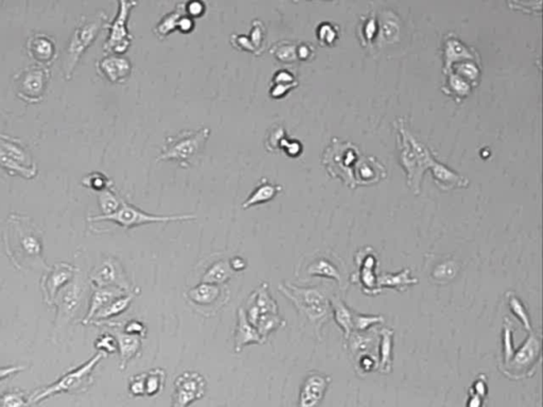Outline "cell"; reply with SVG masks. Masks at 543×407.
Wrapping results in <instances>:
<instances>
[{
    "mask_svg": "<svg viewBox=\"0 0 543 407\" xmlns=\"http://www.w3.org/2000/svg\"><path fill=\"white\" fill-rule=\"evenodd\" d=\"M3 234L8 256L19 269L42 265L49 269L43 259L42 232L30 218L12 213Z\"/></svg>",
    "mask_w": 543,
    "mask_h": 407,
    "instance_id": "obj_1",
    "label": "cell"
},
{
    "mask_svg": "<svg viewBox=\"0 0 543 407\" xmlns=\"http://www.w3.org/2000/svg\"><path fill=\"white\" fill-rule=\"evenodd\" d=\"M108 23V17L104 11H97L81 17L63 50L62 69L65 79H71L81 56L95 42L101 29L104 28Z\"/></svg>",
    "mask_w": 543,
    "mask_h": 407,
    "instance_id": "obj_2",
    "label": "cell"
},
{
    "mask_svg": "<svg viewBox=\"0 0 543 407\" xmlns=\"http://www.w3.org/2000/svg\"><path fill=\"white\" fill-rule=\"evenodd\" d=\"M209 135L210 129L202 127L197 131L185 130L176 136H169L156 160H174L182 168H190L199 162Z\"/></svg>",
    "mask_w": 543,
    "mask_h": 407,
    "instance_id": "obj_3",
    "label": "cell"
},
{
    "mask_svg": "<svg viewBox=\"0 0 543 407\" xmlns=\"http://www.w3.org/2000/svg\"><path fill=\"white\" fill-rule=\"evenodd\" d=\"M398 130L401 134V162L407 172L409 186L418 195L422 173L426 169L431 168L435 160L431 151L405 127L403 120H398Z\"/></svg>",
    "mask_w": 543,
    "mask_h": 407,
    "instance_id": "obj_4",
    "label": "cell"
},
{
    "mask_svg": "<svg viewBox=\"0 0 543 407\" xmlns=\"http://www.w3.org/2000/svg\"><path fill=\"white\" fill-rule=\"evenodd\" d=\"M104 356L106 354L98 352L80 367L68 371L49 386L36 391L34 395L29 397V404L30 406L38 404L40 401L58 393H80L87 391L93 383V372Z\"/></svg>",
    "mask_w": 543,
    "mask_h": 407,
    "instance_id": "obj_5",
    "label": "cell"
},
{
    "mask_svg": "<svg viewBox=\"0 0 543 407\" xmlns=\"http://www.w3.org/2000/svg\"><path fill=\"white\" fill-rule=\"evenodd\" d=\"M279 292L295 306L300 313L313 323L325 321L329 311V304L321 291L315 288H298L285 282L278 286Z\"/></svg>",
    "mask_w": 543,
    "mask_h": 407,
    "instance_id": "obj_6",
    "label": "cell"
},
{
    "mask_svg": "<svg viewBox=\"0 0 543 407\" xmlns=\"http://www.w3.org/2000/svg\"><path fill=\"white\" fill-rule=\"evenodd\" d=\"M0 166L8 173L19 174L33 178L38 173V166L30 151L21 139L0 133Z\"/></svg>",
    "mask_w": 543,
    "mask_h": 407,
    "instance_id": "obj_7",
    "label": "cell"
},
{
    "mask_svg": "<svg viewBox=\"0 0 543 407\" xmlns=\"http://www.w3.org/2000/svg\"><path fill=\"white\" fill-rule=\"evenodd\" d=\"M360 156L356 145L335 138L324 151L322 160L331 176L339 177L346 185L354 188L352 166L358 162Z\"/></svg>",
    "mask_w": 543,
    "mask_h": 407,
    "instance_id": "obj_8",
    "label": "cell"
},
{
    "mask_svg": "<svg viewBox=\"0 0 543 407\" xmlns=\"http://www.w3.org/2000/svg\"><path fill=\"white\" fill-rule=\"evenodd\" d=\"M50 80L49 66L36 64L19 71L13 77V84L19 98L29 103H36L44 98Z\"/></svg>",
    "mask_w": 543,
    "mask_h": 407,
    "instance_id": "obj_9",
    "label": "cell"
},
{
    "mask_svg": "<svg viewBox=\"0 0 543 407\" xmlns=\"http://www.w3.org/2000/svg\"><path fill=\"white\" fill-rule=\"evenodd\" d=\"M197 219L195 216L191 214H183V216H154L150 213L145 212L139 208L128 203L125 199H121L119 208L108 216H94L89 217V222H98V221H110L120 225L125 230L137 227L141 225L151 224V223H168L172 221H189Z\"/></svg>",
    "mask_w": 543,
    "mask_h": 407,
    "instance_id": "obj_10",
    "label": "cell"
},
{
    "mask_svg": "<svg viewBox=\"0 0 543 407\" xmlns=\"http://www.w3.org/2000/svg\"><path fill=\"white\" fill-rule=\"evenodd\" d=\"M137 1L120 0L117 15L112 21H108L104 28L110 30V36L104 46L106 53L122 54L131 46L133 36L128 29V21L132 10Z\"/></svg>",
    "mask_w": 543,
    "mask_h": 407,
    "instance_id": "obj_11",
    "label": "cell"
},
{
    "mask_svg": "<svg viewBox=\"0 0 543 407\" xmlns=\"http://www.w3.org/2000/svg\"><path fill=\"white\" fill-rule=\"evenodd\" d=\"M207 383L199 372L185 371L176 378L171 407H189L206 393Z\"/></svg>",
    "mask_w": 543,
    "mask_h": 407,
    "instance_id": "obj_12",
    "label": "cell"
},
{
    "mask_svg": "<svg viewBox=\"0 0 543 407\" xmlns=\"http://www.w3.org/2000/svg\"><path fill=\"white\" fill-rule=\"evenodd\" d=\"M540 336L531 335L525 342L524 346L521 347L515 356L504 360V366L507 369L503 371L517 378H520V375L524 377L527 373L533 371L537 360L540 358Z\"/></svg>",
    "mask_w": 543,
    "mask_h": 407,
    "instance_id": "obj_13",
    "label": "cell"
},
{
    "mask_svg": "<svg viewBox=\"0 0 543 407\" xmlns=\"http://www.w3.org/2000/svg\"><path fill=\"white\" fill-rule=\"evenodd\" d=\"M75 267L67 263H56L49 269L47 274L42 279L43 292L45 295V302L48 306H53L56 295L60 291L73 280L75 276Z\"/></svg>",
    "mask_w": 543,
    "mask_h": 407,
    "instance_id": "obj_14",
    "label": "cell"
},
{
    "mask_svg": "<svg viewBox=\"0 0 543 407\" xmlns=\"http://www.w3.org/2000/svg\"><path fill=\"white\" fill-rule=\"evenodd\" d=\"M97 69L110 82L123 83L131 75L133 65L121 54L108 53L97 62Z\"/></svg>",
    "mask_w": 543,
    "mask_h": 407,
    "instance_id": "obj_15",
    "label": "cell"
},
{
    "mask_svg": "<svg viewBox=\"0 0 543 407\" xmlns=\"http://www.w3.org/2000/svg\"><path fill=\"white\" fill-rule=\"evenodd\" d=\"M269 284L263 282L260 284L251 297H250V307L246 311L248 321L252 325H255L260 315L263 314H278V306L276 300L269 294Z\"/></svg>",
    "mask_w": 543,
    "mask_h": 407,
    "instance_id": "obj_16",
    "label": "cell"
},
{
    "mask_svg": "<svg viewBox=\"0 0 543 407\" xmlns=\"http://www.w3.org/2000/svg\"><path fill=\"white\" fill-rule=\"evenodd\" d=\"M330 379L321 373H311L304 380L300 393V407H316L323 400Z\"/></svg>",
    "mask_w": 543,
    "mask_h": 407,
    "instance_id": "obj_17",
    "label": "cell"
},
{
    "mask_svg": "<svg viewBox=\"0 0 543 407\" xmlns=\"http://www.w3.org/2000/svg\"><path fill=\"white\" fill-rule=\"evenodd\" d=\"M27 50L40 65L49 66L56 58V40L47 34H34L27 40Z\"/></svg>",
    "mask_w": 543,
    "mask_h": 407,
    "instance_id": "obj_18",
    "label": "cell"
},
{
    "mask_svg": "<svg viewBox=\"0 0 543 407\" xmlns=\"http://www.w3.org/2000/svg\"><path fill=\"white\" fill-rule=\"evenodd\" d=\"M265 343V339L259 334L255 325L248 321L245 309L240 307L238 309V323L234 333V352L239 354L248 345H263Z\"/></svg>",
    "mask_w": 543,
    "mask_h": 407,
    "instance_id": "obj_19",
    "label": "cell"
},
{
    "mask_svg": "<svg viewBox=\"0 0 543 407\" xmlns=\"http://www.w3.org/2000/svg\"><path fill=\"white\" fill-rule=\"evenodd\" d=\"M90 281L95 288L116 286L124 291L128 290L127 284H124L125 280H122L121 269L112 260H106L97 267L90 275Z\"/></svg>",
    "mask_w": 543,
    "mask_h": 407,
    "instance_id": "obj_20",
    "label": "cell"
},
{
    "mask_svg": "<svg viewBox=\"0 0 543 407\" xmlns=\"http://www.w3.org/2000/svg\"><path fill=\"white\" fill-rule=\"evenodd\" d=\"M114 327V336L117 339L118 350L120 354V369L127 368L130 360L141 354V338L135 335L128 334L118 329L117 323H112Z\"/></svg>",
    "mask_w": 543,
    "mask_h": 407,
    "instance_id": "obj_21",
    "label": "cell"
},
{
    "mask_svg": "<svg viewBox=\"0 0 543 407\" xmlns=\"http://www.w3.org/2000/svg\"><path fill=\"white\" fill-rule=\"evenodd\" d=\"M354 174V187L359 185H370L385 177V168L374 157H362L358 160Z\"/></svg>",
    "mask_w": 543,
    "mask_h": 407,
    "instance_id": "obj_22",
    "label": "cell"
},
{
    "mask_svg": "<svg viewBox=\"0 0 543 407\" xmlns=\"http://www.w3.org/2000/svg\"><path fill=\"white\" fill-rule=\"evenodd\" d=\"M124 290L116 286H108V288H96L94 293H93L92 298H90V304H89L88 313L85 317L83 323H88L93 321L95 315L98 313L100 310L106 308L108 304L114 300L117 299L118 297H121L124 295Z\"/></svg>",
    "mask_w": 543,
    "mask_h": 407,
    "instance_id": "obj_23",
    "label": "cell"
},
{
    "mask_svg": "<svg viewBox=\"0 0 543 407\" xmlns=\"http://www.w3.org/2000/svg\"><path fill=\"white\" fill-rule=\"evenodd\" d=\"M280 191H282L280 185L272 183L267 178L263 177L258 182L257 186L254 188L246 201L242 204V208L248 209L272 201Z\"/></svg>",
    "mask_w": 543,
    "mask_h": 407,
    "instance_id": "obj_24",
    "label": "cell"
},
{
    "mask_svg": "<svg viewBox=\"0 0 543 407\" xmlns=\"http://www.w3.org/2000/svg\"><path fill=\"white\" fill-rule=\"evenodd\" d=\"M432 172H433L434 180L440 188L443 189H452L457 187H466L468 186V180L461 177L455 172L451 171L445 164H440L437 160L432 164Z\"/></svg>",
    "mask_w": 543,
    "mask_h": 407,
    "instance_id": "obj_25",
    "label": "cell"
},
{
    "mask_svg": "<svg viewBox=\"0 0 543 407\" xmlns=\"http://www.w3.org/2000/svg\"><path fill=\"white\" fill-rule=\"evenodd\" d=\"M82 298V286L79 282H73L63 291L60 297V311L66 317H71L80 306Z\"/></svg>",
    "mask_w": 543,
    "mask_h": 407,
    "instance_id": "obj_26",
    "label": "cell"
},
{
    "mask_svg": "<svg viewBox=\"0 0 543 407\" xmlns=\"http://www.w3.org/2000/svg\"><path fill=\"white\" fill-rule=\"evenodd\" d=\"M184 15H187V13H186V3H178L173 11L164 15L162 18L157 23L156 26L153 29L155 36H158L160 40H164L172 31L178 28V21Z\"/></svg>",
    "mask_w": 543,
    "mask_h": 407,
    "instance_id": "obj_27",
    "label": "cell"
},
{
    "mask_svg": "<svg viewBox=\"0 0 543 407\" xmlns=\"http://www.w3.org/2000/svg\"><path fill=\"white\" fill-rule=\"evenodd\" d=\"M221 295L220 286L216 284H201L188 291L187 296L197 306H210L218 300Z\"/></svg>",
    "mask_w": 543,
    "mask_h": 407,
    "instance_id": "obj_28",
    "label": "cell"
},
{
    "mask_svg": "<svg viewBox=\"0 0 543 407\" xmlns=\"http://www.w3.org/2000/svg\"><path fill=\"white\" fill-rule=\"evenodd\" d=\"M137 293H139V290H136L135 292L131 293L129 295H123L121 296V297H118L117 299L108 304L106 308L100 310V311L95 315L92 321H106V319H112L114 316L120 315V314L127 311V310L129 309L130 304L133 301L134 297H135Z\"/></svg>",
    "mask_w": 543,
    "mask_h": 407,
    "instance_id": "obj_29",
    "label": "cell"
},
{
    "mask_svg": "<svg viewBox=\"0 0 543 407\" xmlns=\"http://www.w3.org/2000/svg\"><path fill=\"white\" fill-rule=\"evenodd\" d=\"M232 274H234V271L230 269L228 261H219L207 269L206 273L202 278V282L220 286L230 280Z\"/></svg>",
    "mask_w": 543,
    "mask_h": 407,
    "instance_id": "obj_30",
    "label": "cell"
},
{
    "mask_svg": "<svg viewBox=\"0 0 543 407\" xmlns=\"http://www.w3.org/2000/svg\"><path fill=\"white\" fill-rule=\"evenodd\" d=\"M446 66L445 71L451 69L452 64L461 59L472 60L473 56L468 51L461 42L453 36H449V40L446 42Z\"/></svg>",
    "mask_w": 543,
    "mask_h": 407,
    "instance_id": "obj_31",
    "label": "cell"
},
{
    "mask_svg": "<svg viewBox=\"0 0 543 407\" xmlns=\"http://www.w3.org/2000/svg\"><path fill=\"white\" fill-rule=\"evenodd\" d=\"M298 42L279 40L269 47V52L281 63L292 64L298 61Z\"/></svg>",
    "mask_w": 543,
    "mask_h": 407,
    "instance_id": "obj_32",
    "label": "cell"
},
{
    "mask_svg": "<svg viewBox=\"0 0 543 407\" xmlns=\"http://www.w3.org/2000/svg\"><path fill=\"white\" fill-rule=\"evenodd\" d=\"M166 382V372L162 368H154L149 372H145V395L155 397L162 393Z\"/></svg>",
    "mask_w": 543,
    "mask_h": 407,
    "instance_id": "obj_33",
    "label": "cell"
},
{
    "mask_svg": "<svg viewBox=\"0 0 543 407\" xmlns=\"http://www.w3.org/2000/svg\"><path fill=\"white\" fill-rule=\"evenodd\" d=\"M285 325H286V321L281 319L279 314H263V315L259 316L255 327L261 337L267 342V336L272 332L278 330L279 328L285 327Z\"/></svg>",
    "mask_w": 543,
    "mask_h": 407,
    "instance_id": "obj_34",
    "label": "cell"
},
{
    "mask_svg": "<svg viewBox=\"0 0 543 407\" xmlns=\"http://www.w3.org/2000/svg\"><path fill=\"white\" fill-rule=\"evenodd\" d=\"M308 274L311 276L324 277V278L335 279L341 282L342 277L339 275L337 267L325 258H321L308 267Z\"/></svg>",
    "mask_w": 543,
    "mask_h": 407,
    "instance_id": "obj_35",
    "label": "cell"
},
{
    "mask_svg": "<svg viewBox=\"0 0 543 407\" xmlns=\"http://www.w3.org/2000/svg\"><path fill=\"white\" fill-rule=\"evenodd\" d=\"M287 138L288 137L285 127L280 124H275L267 132V140H265L267 150L269 152H279L281 150V145Z\"/></svg>",
    "mask_w": 543,
    "mask_h": 407,
    "instance_id": "obj_36",
    "label": "cell"
},
{
    "mask_svg": "<svg viewBox=\"0 0 543 407\" xmlns=\"http://www.w3.org/2000/svg\"><path fill=\"white\" fill-rule=\"evenodd\" d=\"M265 33H267V29H265L263 21H259V19H254L253 23H252L251 32H250L248 38L251 40L254 47H255L258 56H261L263 52L265 51V36H267Z\"/></svg>",
    "mask_w": 543,
    "mask_h": 407,
    "instance_id": "obj_37",
    "label": "cell"
},
{
    "mask_svg": "<svg viewBox=\"0 0 543 407\" xmlns=\"http://www.w3.org/2000/svg\"><path fill=\"white\" fill-rule=\"evenodd\" d=\"M99 203H100L101 210L104 213L102 216H108L119 208L121 199H118L117 195L110 190V188H108V189L100 191Z\"/></svg>",
    "mask_w": 543,
    "mask_h": 407,
    "instance_id": "obj_38",
    "label": "cell"
},
{
    "mask_svg": "<svg viewBox=\"0 0 543 407\" xmlns=\"http://www.w3.org/2000/svg\"><path fill=\"white\" fill-rule=\"evenodd\" d=\"M333 310H335V321H337V323L344 329L347 336V335H349V333H350V331H352V325H354L350 312L345 307V304H343L341 300L333 299Z\"/></svg>",
    "mask_w": 543,
    "mask_h": 407,
    "instance_id": "obj_39",
    "label": "cell"
},
{
    "mask_svg": "<svg viewBox=\"0 0 543 407\" xmlns=\"http://www.w3.org/2000/svg\"><path fill=\"white\" fill-rule=\"evenodd\" d=\"M409 274H410V271L405 269V271H401L400 274L398 273L396 275H387L379 282L384 288H403L405 286L414 284L417 282V279L415 280V279L409 278Z\"/></svg>",
    "mask_w": 543,
    "mask_h": 407,
    "instance_id": "obj_40",
    "label": "cell"
},
{
    "mask_svg": "<svg viewBox=\"0 0 543 407\" xmlns=\"http://www.w3.org/2000/svg\"><path fill=\"white\" fill-rule=\"evenodd\" d=\"M381 371L389 372L391 365V336L393 332L384 329L381 332Z\"/></svg>",
    "mask_w": 543,
    "mask_h": 407,
    "instance_id": "obj_41",
    "label": "cell"
},
{
    "mask_svg": "<svg viewBox=\"0 0 543 407\" xmlns=\"http://www.w3.org/2000/svg\"><path fill=\"white\" fill-rule=\"evenodd\" d=\"M29 397L19 391H8L0 395V407H29Z\"/></svg>",
    "mask_w": 543,
    "mask_h": 407,
    "instance_id": "obj_42",
    "label": "cell"
},
{
    "mask_svg": "<svg viewBox=\"0 0 543 407\" xmlns=\"http://www.w3.org/2000/svg\"><path fill=\"white\" fill-rule=\"evenodd\" d=\"M363 263V267L361 269V280L367 290H375L377 288L375 284L376 279L372 274V269L375 267V257L370 255H368L366 259L364 257Z\"/></svg>",
    "mask_w": 543,
    "mask_h": 407,
    "instance_id": "obj_43",
    "label": "cell"
},
{
    "mask_svg": "<svg viewBox=\"0 0 543 407\" xmlns=\"http://www.w3.org/2000/svg\"><path fill=\"white\" fill-rule=\"evenodd\" d=\"M95 347L98 352H102L106 356V354H115L118 350L117 339L110 333H104L96 339Z\"/></svg>",
    "mask_w": 543,
    "mask_h": 407,
    "instance_id": "obj_44",
    "label": "cell"
},
{
    "mask_svg": "<svg viewBox=\"0 0 543 407\" xmlns=\"http://www.w3.org/2000/svg\"><path fill=\"white\" fill-rule=\"evenodd\" d=\"M82 184H84L87 187L93 188V189L102 191V190L108 189L112 185V182L108 180L104 174L99 173V172H94V173L88 174L86 177L83 178Z\"/></svg>",
    "mask_w": 543,
    "mask_h": 407,
    "instance_id": "obj_45",
    "label": "cell"
},
{
    "mask_svg": "<svg viewBox=\"0 0 543 407\" xmlns=\"http://www.w3.org/2000/svg\"><path fill=\"white\" fill-rule=\"evenodd\" d=\"M449 87L450 94H455L457 96H466L470 90L468 81L452 71H450Z\"/></svg>",
    "mask_w": 543,
    "mask_h": 407,
    "instance_id": "obj_46",
    "label": "cell"
},
{
    "mask_svg": "<svg viewBox=\"0 0 543 407\" xmlns=\"http://www.w3.org/2000/svg\"><path fill=\"white\" fill-rule=\"evenodd\" d=\"M317 40L322 45H331L337 38V28L330 23H323L317 27Z\"/></svg>",
    "mask_w": 543,
    "mask_h": 407,
    "instance_id": "obj_47",
    "label": "cell"
},
{
    "mask_svg": "<svg viewBox=\"0 0 543 407\" xmlns=\"http://www.w3.org/2000/svg\"><path fill=\"white\" fill-rule=\"evenodd\" d=\"M230 42L236 49L241 50V51H248L253 53L254 56H258L255 47L252 44L251 40L248 36L243 34H232L230 36Z\"/></svg>",
    "mask_w": 543,
    "mask_h": 407,
    "instance_id": "obj_48",
    "label": "cell"
},
{
    "mask_svg": "<svg viewBox=\"0 0 543 407\" xmlns=\"http://www.w3.org/2000/svg\"><path fill=\"white\" fill-rule=\"evenodd\" d=\"M129 391L133 397H145V373H139L130 379Z\"/></svg>",
    "mask_w": 543,
    "mask_h": 407,
    "instance_id": "obj_49",
    "label": "cell"
},
{
    "mask_svg": "<svg viewBox=\"0 0 543 407\" xmlns=\"http://www.w3.org/2000/svg\"><path fill=\"white\" fill-rule=\"evenodd\" d=\"M122 330L128 334L135 335V336L145 338L147 336V327L139 321H129L123 325Z\"/></svg>",
    "mask_w": 543,
    "mask_h": 407,
    "instance_id": "obj_50",
    "label": "cell"
},
{
    "mask_svg": "<svg viewBox=\"0 0 543 407\" xmlns=\"http://www.w3.org/2000/svg\"><path fill=\"white\" fill-rule=\"evenodd\" d=\"M272 84L298 85V81L291 71L287 69H280L273 75Z\"/></svg>",
    "mask_w": 543,
    "mask_h": 407,
    "instance_id": "obj_51",
    "label": "cell"
},
{
    "mask_svg": "<svg viewBox=\"0 0 543 407\" xmlns=\"http://www.w3.org/2000/svg\"><path fill=\"white\" fill-rule=\"evenodd\" d=\"M509 304H511V308L513 309V312L515 313V315L519 316L520 321H522V323L525 325V328H527V329L531 331V323H529V317H527V311H525L523 304H521V302L519 301V299H517L516 297L511 298V300H509Z\"/></svg>",
    "mask_w": 543,
    "mask_h": 407,
    "instance_id": "obj_52",
    "label": "cell"
},
{
    "mask_svg": "<svg viewBox=\"0 0 543 407\" xmlns=\"http://www.w3.org/2000/svg\"><path fill=\"white\" fill-rule=\"evenodd\" d=\"M356 319V328L360 331L366 330V329H368V328L374 325V323H380V321H383L381 316L359 315Z\"/></svg>",
    "mask_w": 543,
    "mask_h": 407,
    "instance_id": "obj_53",
    "label": "cell"
},
{
    "mask_svg": "<svg viewBox=\"0 0 543 407\" xmlns=\"http://www.w3.org/2000/svg\"><path fill=\"white\" fill-rule=\"evenodd\" d=\"M281 150H284L290 156H298L302 152V147L300 141L287 138L281 145Z\"/></svg>",
    "mask_w": 543,
    "mask_h": 407,
    "instance_id": "obj_54",
    "label": "cell"
},
{
    "mask_svg": "<svg viewBox=\"0 0 543 407\" xmlns=\"http://www.w3.org/2000/svg\"><path fill=\"white\" fill-rule=\"evenodd\" d=\"M296 86L298 85L272 84L269 94L273 98H282L287 92H290L291 89Z\"/></svg>",
    "mask_w": 543,
    "mask_h": 407,
    "instance_id": "obj_55",
    "label": "cell"
},
{
    "mask_svg": "<svg viewBox=\"0 0 543 407\" xmlns=\"http://www.w3.org/2000/svg\"><path fill=\"white\" fill-rule=\"evenodd\" d=\"M314 53V48L308 42H300L298 45V58L300 61L311 59Z\"/></svg>",
    "mask_w": 543,
    "mask_h": 407,
    "instance_id": "obj_56",
    "label": "cell"
},
{
    "mask_svg": "<svg viewBox=\"0 0 543 407\" xmlns=\"http://www.w3.org/2000/svg\"><path fill=\"white\" fill-rule=\"evenodd\" d=\"M204 10H205V5L202 1L186 3V13H187L188 16H200L204 12Z\"/></svg>",
    "mask_w": 543,
    "mask_h": 407,
    "instance_id": "obj_57",
    "label": "cell"
},
{
    "mask_svg": "<svg viewBox=\"0 0 543 407\" xmlns=\"http://www.w3.org/2000/svg\"><path fill=\"white\" fill-rule=\"evenodd\" d=\"M455 274V269H452L451 265L449 264H444L439 265L437 269H435V273H434V276H435L436 279L440 280V279H451L453 277V275Z\"/></svg>",
    "mask_w": 543,
    "mask_h": 407,
    "instance_id": "obj_58",
    "label": "cell"
},
{
    "mask_svg": "<svg viewBox=\"0 0 543 407\" xmlns=\"http://www.w3.org/2000/svg\"><path fill=\"white\" fill-rule=\"evenodd\" d=\"M26 370V366H8V367H0V382L7 379L10 375H15L19 372Z\"/></svg>",
    "mask_w": 543,
    "mask_h": 407,
    "instance_id": "obj_59",
    "label": "cell"
},
{
    "mask_svg": "<svg viewBox=\"0 0 543 407\" xmlns=\"http://www.w3.org/2000/svg\"><path fill=\"white\" fill-rule=\"evenodd\" d=\"M376 28H377V24H376V18L374 17H370V18L367 19L365 24V28H364V36H365V42H370L372 40V36H375Z\"/></svg>",
    "mask_w": 543,
    "mask_h": 407,
    "instance_id": "obj_60",
    "label": "cell"
},
{
    "mask_svg": "<svg viewBox=\"0 0 543 407\" xmlns=\"http://www.w3.org/2000/svg\"><path fill=\"white\" fill-rule=\"evenodd\" d=\"M193 25L195 24H193L191 17L188 16V15H184L178 21V28H180L184 32H188V31L193 28Z\"/></svg>",
    "mask_w": 543,
    "mask_h": 407,
    "instance_id": "obj_61",
    "label": "cell"
},
{
    "mask_svg": "<svg viewBox=\"0 0 543 407\" xmlns=\"http://www.w3.org/2000/svg\"><path fill=\"white\" fill-rule=\"evenodd\" d=\"M228 262H230V267L232 271H241L246 267L245 260L242 259L241 257L232 258Z\"/></svg>",
    "mask_w": 543,
    "mask_h": 407,
    "instance_id": "obj_62",
    "label": "cell"
}]
</instances>
